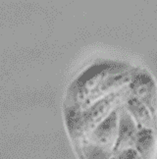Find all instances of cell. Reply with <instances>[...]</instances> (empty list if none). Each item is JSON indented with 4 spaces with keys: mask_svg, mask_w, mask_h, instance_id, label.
<instances>
[{
    "mask_svg": "<svg viewBox=\"0 0 157 159\" xmlns=\"http://www.w3.org/2000/svg\"><path fill=\"white\" fill-rule=\"evenodd\" d=\"M134 77H135V75H134ZM132 82H131V84H132ZM130 89H131V85H130ZM130 89L128 91V93H127V95L129 94ZM127 95L104 119H102L99 123L87 134V136L84 139L87 140V142H92L96 144H99L101 146H104V148H106L108 149H111L113 151V148L116 144L117 137H118L120 107L123 104V102L126 99Z\"/></svg>",
    "mask_w": 157,
    "mask_h": 159,
    "instance_id": "cell-1",
    "label": "cell"
},
{
    "mask_svg": "<svg viewBox=\"0 0 157 159\" xmlns=\"http://www.w3.org/2000/svg\"><path fill=\"white\" fill-rule=\"evenodd\" d=\"M131 89H132V84H131ZM130 93H131V89H130ZM130 93H129V94H130ZM128 95H127V97H128ZM127 97L124 100L123 104L120 107L118 137H117L116 144L113 148V154H116L117 152L123 150V149H126V148H134L137 134L138 133V130L141 129V128L138 127V125L137 124V122L135 121V119L132 118V114L128 110V107H127V104H126Z\"/></svg>",
    "mask_w": 157,
    "mask_h": 159,
    "instance_id": "cell-2",
    "label": "cell"
},
{
    "mask_svg": "<svg viewBox=\"0 0 157 159\" xmlns=\"http://www.w3.org/2000/svg\"><path fill=\"white\" fill-rule=\"evenodd\" d=\"M156 145L155 129L143 128L138 130L134 148L141 155L142 159H152Z\"/></svg>",
    "mask_w": 157,
    "mask_h": 159,
    "instance_id": "cell-3",
    "label": "cell"
},
{
    "mask_svg": "<svg viewBox=\"0 0 157 159\" xmlns=\"http://www.w3.org/2000/svg\"><path fill=\"white\" fill-rule=\"evenodd\" d=\"M81 148L82 159H111L114 155L111 149L87 140H83Z\"/></svg>",
    "mask_w": 157,
    "mask_h": 159,
    "instance_id": "cell-4",
    "label": "cell"
},
{
    "mask_svg": "<svg viewBox=\"0 0 157 159\" xmlns=\"http://www.w3.org/2000/svg\"><path fill=\"white\" fill-rule=\"evenodd\" d=\"M114 156H116L117 159H142L141 155L138 153L135 148L123 149L117 152L116 154H114Z\"/></svg>",
    "mask_w": 157,
    "mask_h": 159,
    "instance_id": "cell-5",
    "label": "cell"
},
{
    "mask_svg": "<svg viewBox=\"0 0 157 159\" xmlns=\"http://www.w3.org/2000/svg\"><path fill=\"white\" fill-rule=\"evenodd\" d=\"M111 159H117V158H116V156H114V155H113V156L111 157Z\"/></svg>",
    "mask_w": 157,
    "mask_h": 159,
    "instance_id": "cell-6",
    "label": "cell"
}]
</instances>
